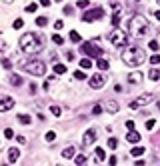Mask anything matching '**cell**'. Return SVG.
<instances>
[{"label": "cell", "mask_w": 160, "mask_h": 166, "mask_svg": "<svg viewBox=\"0 0 160 166\" xmlns=\"http://www.w3.org/2000/svg\"><path fill=\"white\" fill-rule=\"evenodd\" d=\"M20 48L26 54H38L44 48V38L38 32H26L20 38Z\"/></svg>", "instance_id": "6da1fadb"}, {"label": "cell", "mask_w": 160, "mask_h": 166, "mask_svg": "<svg viewBox=\"0 0 160 166\" xmlns=\"http://www.w3.org/2000/svg\"><path fill=\"white\" fill-rule=\"evenodd\" d=\"M128 32L132 34L134 38H140V36H144L148 32V20L144 16H140V14H134L130 22H128Z\"/></svg>", "instance_id": "7a4b0ae2"}, {"label": "cell", "mask_w": 160, "mask_h": 166, "mask_svg": "<svg viewBox=\"0 0 160 166\" xmlns=\"http://www.w3.org/2000/svg\"><path fill=\"white\" fill-rule=\"evenodd\" d=\"M122 60L126 62L128 66H140L144 60H146V56H144V50L138 46H128L124 52H122Z\"/></svg>", "instance_id": "3957f363"}, {"label": "cell", "mask_w": 160, "mask_h": 166, "mask_svg": "<svg viewBox=\"0 0 160 166\" xmlns=\"http://www.w3.org/2000/svg\"><path fill=\"white\" fill-rule=\"evenodd\" d=\"M108 40H110V44H112V46H116V48H124V46L128 44V34L116 26L112 32L108 34Z\"/></svg>", "instance_id": "277c9868"}, {"label": "cell", "mask_w": 160, "mask_h": 166, "mask_svg": "<svg viewBox=\"0 0 160 166\" xmlns=\"http://www.w3.org/2000/svg\"><path fill=\"white\" fill-rule=\"evenodd\" d=\"M24 70L32 76H44L46 72V64L40 62V60H32V62H24Z\"/></svg>", "instance_id": "5b68a950"}, {"label": "cell", "mask_w": 160, "mask_h": 166, "mask_svg": "<svg viewBox=\"0 0 160 166\" xmlns=\"http://www.w3.org/2000/svg\"><path fill=\"white\" fill-rule=\"evenodd\" d=\"M82 52L88 54V58H100V56L104 54V50L96 44V40H90V42H84V44H82Z\"/></svg>", "instance_id": "8992f818"}, {"label": "cell", "mask_w": 160, "mask_h": 166, "mask_svg": "<svg viewBox=\"0 0 160 166\" xmlns=\"http://www.w3.org/2000/svg\"><path fill=\"white\" fill-rule=\"evenodd\" d=\"M152 94H142V96H138V98L136 100H132V102H130V108H132V110H136V108H142V106H146V104H150V102H152Z\"/></svg>", "instance_id": "52a82bcc"}, {"label": "cell", "mask_w": 160, "mask_h": 166, "mask_svg": "<svg viewBox=\"0 0 160 166\" xmlns=\"http://www.w3.org/2000/svg\"><path fill=\"white\" fill-rule=\"evenodd\" d=\"M102 16H104V10H102V8H92V10L84 12L82 20H84V22H94V20H100Z\"/></svg>", "instance_id": "ba28073f"}, {"label": "cell", "mask_w": 160, "mask_h": 166, "mask_svg": "<svg viewBox=\"0 0 160 166\" xmlns=\"http://www.w3.org/2000/svg\"><path fill=\"white\" fill-rule=\"evenodd\" d=\"M96 136H98V134H96V130H94V128L86 130V132H84V136H82V146H90V144H94V142H96Z\"/></svg>", "instance_id": "9c48e42d"}, {"label": "cell", "mask_w": 160, "mask_h": 166, "mask_svg": "<svg viewBox=\"0 0 160 166\" xmlns=\"http://www.w3.org/2000/svg\"><path fill=\"white\" fill-rule=\"evenodd\" d=\"M14 108V98L12 96H0V112H8Z\"/></svg>", "instance_id": "30bf717a"}, {"label": "cell", "mask_w": 160, "mask_h": 166, "mask_svg": "<svg viewBox=\"0 0 160 166\" xmlns=\"http://www.w3.org/2000/svg\"><path fill=\"white\" fill-rule=\"evenodd\" d=\"M102 86H104V76H102V74H94V76H90V88L100 90Z\"/></svg>", "instance_id": "8fae6325"}, {"label": "cell", "mask_w": 160, "mask_h": 166, "mask_svg": "<svg viewBox=\"0 0 160 166\" xmlns=\"http://www.w3.org/2000/svg\"><path fill=\"white\" fill-rule=\"evenodd\" d=\"M142 80H144V76H142L140 70H132V72L128 74V82H130V84H140Z\"/></svg>", "instance_id": "7c38bea8"}, {"label": "cell", "mask_w": 160, "mask_h": 166, "mask_svg": "<svg viewBox=\"0 0 160 166\" xmlns=\"http://www.w3.org/2000/svg\"><path fill=\"white\" fill-rule=\"evenodd\" d=\"M104 108H106V112L116 114L120 106H118V102H116V100H106V102H104Z\"/></svg>", "instance_id": "4fadbf2b"}, {"label": "cell", "mask_w": 160, "mask_h": 166, "mask_svg": "<svg viewBox=\"0 0 160 166\" xmlns=\"http://www.w3.org/2000/svg\"><path fill=\"white\" fill-rule=\"evenodd\" d=\"M140 138H142V136H140V134L136 132L134 128L126 134V142H130V144H138V142H140Z\"/></svg>", "instance_id": "5bb4252c"}, {"label": "cell", "mask_w": 160, "mask_h": 166, "mask_svg": "<svg viewBox=\"0 0 160 166\" xmlns=\"http://www.w3.org/2000/svg\"><path fill=\"white\" fill-rule=\"evenodd\" d=\"M18 158H20V150L18 148H10V150H8V160H10V162H16Z\"/></svg>", "instance_id": "9a60e30c"}, {"label": "cell", "mask_w": 160, "mask_h": 166, "mask_svg": "<svg viewBox=\"0 0 160 166\" xmlns=\"http://www.w3.org/2000/svg\"><path fill=\"white\" fill-rule=\"evenodd\" d=\"M74 154H76V148L74 146H68L62 150V158H74Z\"/></svg>", "instance_id": "2e32d148"}, {"label": "cell", "mask_w": 160, "mask_h": 166, "mask_svg": "<svg viewBox=\"0 0 160 166\" xmlns=\"http://www.w3.org/2000/svg\"><path fill=\"white\" fill-rule=\"evenodd\" d=\"M96 66H98L100 70H108V66H110V64H108V60H104L102 56H100V58H96Z\"/></svg>", "instance_id": "e0dca14e"}, {"label": "cell", "mask_w": 160, "mask_h": 166, "mask_svg": "<svg viewBox=\"0 0 160 166\" xmlns=\"http://www.w3.org/2000/svg\"><path fill=\"white\" fill-rule=\"evenodd\" d=\"M130 154H132V156H136V158H138V156H142V154H144V146H134L132 150H130Z\"/></svg>", "instance_id": "ac0fdd59"}, {"label": "cell", "mask_w": 160, "mask_h": 166, "mask_svg": "<svg viewBox=\"0 0 160 166\" xmlns=\"http://www.w3.org/2000/svg\"><path fill=\"white\" fill-rule=\"evenodd\" d=\"M10 84H14V86H20V84H22V78H20L18 74H10Z\"/></svg>", "instance_id": "d6986e66"}, {"label": "cell", "mask_w": 160, "mask_h": 166, "mask_svg": "<svg viewBox=\"0 0 160 166\" xmlns=\"http://www.w3.org/2000/svg\"><path fill=\"white\" fill-rule=\"evenodd\" d=\"M18 122H20V124H30L32 118H30L28 114H18Z\"/></svg>", "instance_id": "ffe728a7"}, {"label": "cell", "mask_w": 160, "mask_h": 166, "mask_svg": "<svg viewBox=\"0 0 160 166\" xmlns=\"http://www.w3.org/2000/svg\"><path fill=\"white\" fill-rule=\"evenodd\" d=\"M148 78H150V80H158L160 78V70H158V68H152V70L148 72Z\"/></svg>", "instance_id": "44dd1931"}, {"label": "cell", "mask_w": 160, "mask_h": 166, "mask_svg": "<svg viewBox=\"0 0 160 166\" xmlns=\"http://www.w3.org/2000/svg\"><path fill=\"white\" fill-rule=\"evenodd\" d=\"M54 72H56V74H66V66L56 62V64H54Z\"/></svg>", "instance_id": "7402d4cb"}, {"label": "cell", "mask_w": 160, "mask_h": 166, "mask_svg": "<svg viewBox=\"0 0 160 166\" xmlns=\"http://www.w3.org/2000/svg\"><path fill=\"white\" fill-rule=\"evenodd\" d=\"M80 66L86 68V70H88V68H92V60H90V58H82V60H80Z\"/></svg>", "instance_id": "603a6c76"}, {"label": "cell", "mask_w": 160, "mask_h": 166, "mask_svg": "<svg viewBox=\"0 0 160 166\" xmlns=\"http://www.w3.org/2000/svg\"><path fill=\"white\" fill-rule=\"evenodd\" d=\"M118 24H120V10H118V12H114V14H112V26L116 28Z\"/></svg>", "instance_id": "cb8c5ba5"}, {"label": "cell", "mask_w": 160, "mask_h": 166, "mask_svg": "<svg viewBox=\"0 0 160 166\" xmlns=\"http://www.w3.org/2000/svg\"><path fill=\"white\" fill-rule=\"evenodd\" d=\"M36 24H38L40 28L46 26V24H48V18H46V16H38V18H36Z\"/></svg>", "instance_id": "d4e9b609"}, {"label": "cell", "mask_w": 160, "mask_h": 166, "mask_svg": "<svg viewBox=\"0 0 160 166\" xmlns=\"http://www.w3.org/2000/svg\"><path fill=\"white\" fill-rule=\"evenodd\" d=\"M22 26H24V20H22V18H16V20L12 22V28H14V30H18V28H22Z\"/></svg>", "instance_id": "484cf974"}, {"label": "cell", "mask_w": 160, "mask_h": 166, "mask_svg": "<svg viewBox=\"0 0 160 166\" xmlns=\"http://www.w3.org/2000/svg\"><path fill=\"white\" fill-rule=\"evenodd\" d=\"M54 138H56V132H54V130H50V132L44 134V140H46V142H52Z\"/></svg>", "instance_id": "4316f807"}, {"label": "cell", "mask_w": 160, "mask_h": 166, "mask_svg": "<svg viewBox=\"0 0 160 166\" xmlns=\"http://www.w3.org/2000/svg\"><path fill=\"white\" fill-rule=\"evenodd\" d=\"M74 162H76V164H84V162H86V156H84V154H78V156H74Z\"/></svg>", "instance_id": "83f0119b"}, {"label": "cell", "mask_w": 160, "mask_h": 166, "mask_svg": "<svg viewBox=\"0 0 160 166\" xmlns=\"http://www.w3.org/2000/svg\"><path fill=\"white\" fill-rule=\"evenodd\" d=\"M70 40H72V42H80V34L76 32V30H70Z\"/></svg>", "instance_id": "f1b7e54d"}, {"label": "cell", "mask_w": 160, "mask_h": 166, "mask_svg": "<svg viewBox=\"0 0 160 166\" xmlns=\"http://www.w3.org/2000/svg\"><path fill=\"white\" fill-rule=\"evenodd\" d=\"M76 6H78V8H88V6H90V0H78Z\"/></svg>", "instance_id": "f546056e"}, {"label": "cell", "mask_w": 160, "mask_h": 166, "mask_svg": "<svg viewBox=\"0 0 160 166\" xmlns=\"http://www.w3.org/2000/svg\"><path fill=\"white\" fill-rule=\"evenodd\" d=\"M104 158H106L104 150H102V148H96V160H104Z\"/></svg>", "instance_id": "4dcf8cb0"}, {"label": "cell", "mask_w": 160, "mask_h": 166, "mask_svg": "<svg viewBox=\"0 0 160 166\" xmlns=\"http://www.w3.org/2000/svg\"><path fill=\"white\" fill-rule=\"evenodd\" d=\"M116 146H118V140L114 138V136H112V138H108V148H112V150H114Z\"/></svg>", "instance_id": "1f68e13d"}, {"label": "cell", "mask_w": 160, "mask_h": 166, "mask_svg": "<svg viewBox=\"0 0 160 166\" xmlns=\"http://www.w3.org/2000/svg\"><path fill=\"white\" fill-rule=\"evenodd\" d=\"M148 48H150V50H154V52H156V50H158V42H156V40H150V42H148Z\"/></svg>", "instance_id": "d6a6232c"}, {"label": "cell", "mask_w": 160, "mask_h": 166, "mask_svg": "<svg viewBox=\"0 0 160 166\" xmlns=\"http://www.w3.org/2000/svg\"><path fill=\"white\" fill-rule=\"evenodd\" d=\"M52 42H54V44H62V42H64V38H62L60 34H54V36H52Z\"/></svg>", "instance_id": "836d02e7"}, {"label": "cell", "mask_w": 160, "mask_h": 166, "mask_svg": "<svg viewBox=\"0 0 160 166\" xmlns=\"http://www.w3.org/2000/svg\"><path fill=\"white\" fill-rule=\"evenodd\" d=\"M74 78H76V80H84V78H86V74L82 72V70H76V72H74Z\"/></svg>", "instance_id": "e575fe53"}, {"label": "cell", "mask_w": 160, "mask_h": 166, "mask_svg": "<svg viewBox=\"0 0 160 166\" xmlns=\"http://www.w3.org/2000/svg\"><path fill=\"white\" fill-rule=\"evenodd\" d=\"M150 64H160V54H152L150 56Z\"/></svg>", "instance_id": "d590c367"}, {"label": "cell", "mask_w": 160, "mask_h": 166, "mask_svg": "<svg viewBox=\"0 0 160 166\" xmlns=\"http://www.w3.org/2000/svg\"><path fill=\"white\" fill-rule=\"evenodd\" d=\"M50 112H52L54 116H60V114H62V110H60V106H50Z\"/></svg>", "instance_id": "8d00e7d4"}, {"label": "cell", "mask_w": 160, "mask_h": 166, "mask_svg": "<svg viewBox=\"0 0 160 166\" xmlns=\"http://www.w3.org/2000/svg\"><path fill=\"white\" fill-rule=\"evenodd\" d=\"M2 66H4V68H8V70H10V68H12V62H10V60H8V58H2Z\"/></svg>", "instance_id": "74e56055"}, {"label": "cell", "mask_w": 160, "mask_h": 166, "mask_svg": "<svg viewBox=\"0 0 160 166\" xmlns=\"http://www.w3.org/2000/svg\"><path fill=\"white\" fill-rule=\"evenodd\" d=\"M154 126H156V120H154V118H150V120L146 122V128H148V130H152Z\"/></svg>", "instance_id": "f35d334b"}, {"label": "cell", "mask_w": 160, "mask_h": 166, "mask_svg": "<svg viewBox=\"0 0 160 166\" xmlns=\"http://www.w3.org/2000/svg\"><path fill=\"white\" fill-rule=\"evenodd\" d=\"M36 8H38V4H34L32 2V4H28L26 6V12H36Z\"/></svg>", "instance_id": "ab89813d"}, {"label": "cell", "mask_w": 160, "mask_h": 166, "mask_svg": "<svg viewBox=\"0 0 160 166\" xmlns=\"http://www.w3.org/2000/svg\"><path fill=\"white\" fill-rule=\"evenodd\" d=\"M4 136H6V138H14V130L12 128H6V130H4Z\"/></svg>", "instance_id": "60d3db41"}, {"label": "cell", "mask_w": 160, "mask_h": 166, "mask_svg": "<svg viewBox=\"0 0 160 166\" xmlns=\"http://www.w3.org/2000/svg\"><path fill=\"white\" fill-rule=\"evenodd\" d=\"M100 112H102V106H100V104H96V106H92V114H96V116H98Z\"/></svg>", "instance_id": "b9f144b4"}, {"label": "cell", "mask_w": 160, "mask_h": 166, "mask_svg": "<svg viewBox=\"0 0 160 166\" xmlns=\"http://www.w3.org/2000/svg\"><path fill=\"white\" fill-rule=\"evenodd\" d=\"M62 26H64V22H62V20H56V22H54V28H56V30H60Z\"/></svg>", "instance_id": "7bdbcfd3"}, {"label": "cell", "mask_w": 160, "mask_h": 166, "mask_svg": "<svg viewBox=\"0 0 160 166\" xmlns=\"http://www.w3.org/2000/svg\"><path fill=\"white\" fill-rule=\"evenodd\" d=\"M116 162H118V158H116V156H110V158H108V164H110V166H114Z\"/></svg>", "instance_id": "ee69618b"}, {"label": "cell", "mask_w": 160, "mask_h": 166, "mask_svg": "<svg viewBox=\"0 0 160 166\" xmlns=\"http://www.w3.org/2000/svg\"><path fill=\"white\" fill-rule=\"evenodd\" d=\"M126 128H128V130H132V128H134V120H128V122H126Z\"/></svg>", "instance_id": "f6af8a7d"}, {"label": "cell", "mask_w": 160, "mask_h": 166, "mask_svg": "<svg viewBox=\"0 0 160 166\" xmlns=\"http://www.w3.org/2000/svg\"><path fill=\"white\" fill-rule=\"evenodd\" d=\"M72 12H74L72 6H66V8H64V14H72Z\"/></svg>", "instance_id": "bcb514c9"}, {"label": "cell", "mask_w": 160, "mask_h": 166, "mask_svg": "<svg viewBox=\"0 0 160 166\" xmlns=\"http://www.w3.org/2000/svg\"><path fill=\"white\" fill-rule=\"evenodd\" d=\"M50 2H52V0H40V4H42V6H50Z\"/></svg>", "instance_id": "7dc6e473"}, {"label": "cell", "mask_w": 160, "mask_h": 166, "mask_svg": "<svg viewBox=\"0 0 160 166\" xmlns=\"http://www.w3.org/2000/svg\"><path fill=\"white\" fill-rule=\"evenodd\" d=\"M66 58L68 60H74V52H66Z\"/></svg>", "instance_id": "c3c4849f"}, {"label": "cell", "mask_w": 160, "mask_h": 166, "mask_svg": "<svg viewBox=\"0 0 160 166\" xmlns=\"http://www.w3.org/2000/svg\"><path fill=\"white\" fill-rule=\"evenodd\" d=\"M154 16H156V20H160V10H156V12H154Z\"/></svg>", "instance_id": "681fc988"}, {"label": "cell", "mask_w": 160, "mask_h": 166, "mask_svg": "<svg viewBox=\"0 0 160 166\" xmlns=\"http://www.w3.org/2000/svg\"><path fill=\"white\" fill-rule=\"evenodd\" d=\"M2 50H4V44H2V42H0V52H2Z\"/></svg>", "instance_id": "f907efd6"}, {"label": "cell", "mask_w": 160, "mask_h": 166, "mask_svg": "<svg viewBox=\"0 0 160 166\" xmlns=\"http://www.w3.org/2000/svg\"><path fill=\"white\" fill-rule=\"evenodd\" d=\"M2 2H6V4H10V2H14V0H2Z\"/></svg>", "instance_id": "816d5d0a"}, {"label": "cell", "mask_w": 160, "mask_h": 166, "mask_svg": "<svg viewBox=\"0 0 160 166\" xmlns=\"http://www.w3.org/2000/svg\"><path fill=\"white\" fill-rule=\"evenodd\" d=\"M156 2H158V4H160V0H156Z\"/></svg>", "instance_id": "f5cc1de1"}, {"label": "cell", "mask_w": 160, "mask_h": 166, "mask_svg": "<svg viewBox=\"0 0 160 166\" xmlns=\"http://www.w3.org/2000/svg\"><path fill=\"white\" fill-rule=\"evenodd\" d=\"M58 2H62V0H58Z\"/></svg>", "instance_id": "db71d44e"}]
</instances>
